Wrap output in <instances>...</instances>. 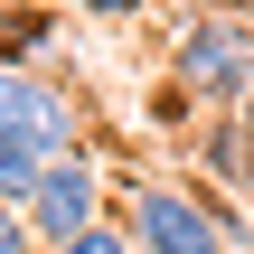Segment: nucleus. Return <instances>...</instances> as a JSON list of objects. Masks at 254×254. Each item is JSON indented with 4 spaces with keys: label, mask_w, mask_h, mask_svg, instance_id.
<instances>
[{
    "label": "nucleus",
    "mask_w": 254,
    "mask_h": 254,
    "mask_svg": "<svg viewBox=\"0 0 254 254\" xmlns=\"http://www.w3.org/2000/svg\"><path fill=\"white\" fill-rule=\"evenodd\" d=\"M0 141L38 151V160H66L85 151V94L38 75V66H0Z\"/></svg>",
    "instance_id": "nucleus-3"
},
{
    "label": "nucleus",
    "mask_w": 254,
    "mask_h": 254,
    "mask_svg": "<svg viewBox=\"0 0 254 254\" xmlns=\"http://www.w3.org/2000/svg\"><path fill=\"white\" fill-rule=\"evenodd\" d=\"M123 236L141 254H245L254 226L236 207H217L207 189H179V179H132L123 189Z\"/></svg>",
    "instance_id": "nucleus-1"
},
{
    "label": "nucleus",
    "mask_w": 254,
    "mask_h": 254,
    "mask_svg": "<svg viewBox=\"0 0 254 254\" xmlns=\"http://www.w3.org/2000/svg\"><path fill=\"white\" fill-rule=\"evenodd\" d=\"M0 254H47L38 236H28V217H19V198H0Z\"/></svg>",
    "instance_id": "nucleus-7"
},
{
    "label": "nucleus",
    "mask_w": 254,
    "mask_h": 254,
    "mask_svg": "<svg viewBox=\"0 0 254 254\" xmlns=\"http://www.w3.org/2000/svg\"><path fill=\"white\" fill-rule=\"evenodd\" d=\"M170 85L189 104H245L254 94V19L245 9H189L170 28Z\"/></svg>",
    "instance_id": "nucleus-2"
},
{
    "label": "nucleus",
    "mask_w": 254,
    "mask_h": 254,
    "mask_svg": "<svg viewBox=\"0 0 254 254\" xmlns=\"http://www.w3.org/2000/svg\"><path fill=\"white\" fill-rule=\"evenodd\" d=\"M66 9H85V19H141L151 0H66Z\"/></svg>",
    "instance_id": "nucleus-8"
},
{
    "label": "nucleus",
    "mask_w": 254,
    "mask_h": 254,
    "mask_svg": "<svg viewBox=\"0 0 254 254\" xmlns=\"http://www.w3.org/2000/svg\"><path fill=\"white\" fill-rule=\"evenodd\" d=\"M47 254H141V245L123 236V217H94V226H75L66 245H47Z\"/></svg>",
    "instance_id": "nucleus-6"
},
{
    "label": "nucleus",
    "mask_w": 254,
    "mask_h": 254,
    "mask_svg": "<svg viewBox=\"0 0 254 254\" xmlns=\"http://www.w3.org/2000/svg\"><path fill=\"white\" fill-rule=\"evenodd\" d=\"M226 9H245V19H254V0H226Z\"/></svg>",
    "instance_id": "nucleus-9"
},
{
    "label": "nucleus",
    "mask_w": 254,
    "mask_h": 254,
    "mask_svg": "<svg viewBox=\"0 0 254 254\" xmlns=\"http://www.w3.org/2000/svg\"><path fill=\"white\" fill-rule=\"evenodd\" d=\"M38 38H47V19H38V9H0V66H28V57H38Z\"/></svg>",
    "instance_id": "nucleus-5"
},
{
    "label": "nucleus",
    "mask_w": 254,
    "mask_h": 254,
    "mask_svg": "<svg viewBox=\"0 0 254 254\" xmlns=\"http://www.w3.org/2000/svg\"><path fill=\"white\" fill-rule=\"evenodd\" d=\"M245 132H254V94H245Z\"/></svg>",
    "instance_id": "nucleus-10"
},
{
    "label": "nucleus",
    "mask_w": 254,
    "mask_h": 254,
    "mask_svg": "<svg viewBox=\"0 0 254 254\" xmlns=\"http://www.w3.org/2000/svg\"><path fill=\"white\" fill-rule=\"evenodd\" d=\"M19 217H28V236H38V245H66L75 226H94V217H104V170H94L85 151L47 160V170H38V189L19 198Z\"/></svg>",
    "instance_id": "nucleus-4"
}]
</instances>
